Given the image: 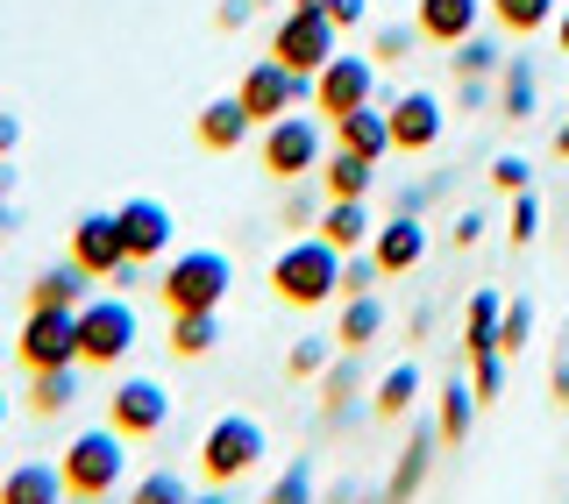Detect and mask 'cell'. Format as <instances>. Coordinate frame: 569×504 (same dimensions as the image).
<instances>
[{"instance_id": "obj_34", "label": "cell", "mask_w": 569, "mask_h": 504, "mask_svg": "<svg viewBox=\"0 0 569 504\" xmlns=\"http://www.w3.org/2000/svg\"><path fill=\"white\" fill-rule=\"evenodd\" d=\"M263 504H320V491H313V462H284L278 483L263 491Z\"/></svg>"}, {"instance_id": "obj_37", "label": "cell", "mask_w": 569, "mask_h": 504, "mask_svg": "<svg viewBox=\"0 0 569 504\" xmlns=\"http://www.w3.org/2000/svg\"><path fill=\"white\" fill-rule=\"evenodd\" d=\"M527 334H533V305L506 299V313H498V349H506V355H520V349H527Z\"/></svg>"}, {"instance_id": "obj_17", "label": "cell", "mask_w": 569, "mask_h": 504, "mask_svg": "<svg viewBox=\"0 0 569 504\" xmlns=\"http://www.w3.org/2000/svg\"><path fill=\"white\" fill-rule=\"evenodd\" d=\"M335 129V150H356V157H370V164H378V157H391V121H385V107H349V114H335L328 121Z\"/></svg>"}, {"instance_id": "obj_46", "label": "cell", "mask_w": 569, "mask_h": 504, "mask_svg": "<svg viewBox=\"0 0 569 504\" xmlns=\"http://www.w3.org/2000/svg\"><path fill=\"white\" fill-rule=\"evenodd\" d=\"M14 150H22V121L0 114V157H14Z\"/></svg>"}, {"instance_id": "obj_19", "label": "cell", "mask_w": 569, "mask_h": 504, "mask_svg": "<svg viewBox=\"0 0 569 504\" xmlns=\"http://www.w3.org/2000/svg\"><path fill=\"white\" fill-rule=\"evenodd\" d=\"M64 470L58 462H14L8 476H0V504H64Z\"/></svg>"}, {"instance_id": "obj_49", "label": "cell", "mask_w": 569, "mask_h": 504, "mask_svg": "<svg viewBox=\"0 0 569 504\" xmlns=\"http://www.w3.org/2000/svg\"><path fill=\"white\" fill-rule=\"evenodd\" d=\"M320 504H363V491H356V476H349V483H335V491L320 497Z\"/></svg>"}, {"instance_id": "obj_14", "label": "cell", "mask_w": 569, "mask_h": 504, "mask_svg": "<svg viewBox=\"0 0 569 504\" xmlns=\"http://www.w3.org/2000/svg\"><path fill=\"white\" fill-rule=\"evenodd\" d=\"M385 121H391V150H406V157H427L441 142V100L420 93V85H406V93L385 107Z\"/></svg>"}, {"instance_id": "obj_6", "label": "cell", "mask_w": 569, "mask_h": 504, "mask_svg": "<svg viewBox=\"0 0 569 504\" xmlns=\"http://www.w3.org/2000/svg\"><path fill=\"white\" fill-rule=\"evenodd\" d=\"M335 50H342V29H335L320 8L292 0V8L278 14V29H271V58H278V64H292V71H307V79H313V71L328 64Z\"/></svg>"}, {"instance_id": "obj_2", "label": "cell", "mask_w": 569, "mask_h": 504, "mask_svg": "<svg viewBox=\"0 0 569 504\" xmlns=\"http://www.w3.org/2000/svg\"><path fill=\"white\" fill-rule=\"evenodd\" d=\"M271 292L284 305H328L335 292H342V249H335L328 235H299L292 249H278Z\"/></svg>"}, {"instance_id": "obj_45", "label": "cell", "mask_w": 569, "mask_h": 504, "mask_svg": "<svg viewBox=\"0 0 569 504\" xmlns=\"http://www.w3.org/2000/svg\"><path fill=\"white\" fill-rule=\"evenodd\" d=\"M548 391L569 405V334H562V355H556V376H548Z\"/></svg>"}, {"instance_id": "obj_27", "label": "cell", "mask_w": 569, "mask_h": 504, "mask_svg": "<svg viewBox=\"0 0 569 504\" xmlns=\"http://www.w3.org/2000/svg\"><path fill=\"white\" fill-rule=\"evenodd\" d=\"M533 100H541L533 64H527V58H506V64H498V114H506V121H527Z\"/></svg>"}, {"instance_id": "obj_57", "label": "cell", "mask_w": 569, "mask_h": 504, "mask_svg": "<svg viewBox=\"0 0 569 504\" xmlns=\"http://www.w3.org/2000/svg\"><path fill=\"white\" fill-rule=\"evenodd\" d=\"M0 355H8V349H0Z\"/></svg>"}, {"instance_id": "obj_15", "label": "cell", "mask_w": 569, "mask_h": 504, "mask_svg": "<svg viewBox=\"0 0 569 504\" xmlns=\"http://www.w3.org/2000/svg\"><path fill=\"white\" fill-rule=\"evenodd\" d=\"M485 14H491V0H420V8H413V29L427 36V43L456 50L470 29H485Z\"/></svg>"}, {"instance_id": "obj_20", "label": "cell", "mask_w": 569, "mask_h": 504, "mask_svg": "<svg viewBox=\"0 0 569 504\" xmlns=\"http://www.w3.org/2000/svg\"><path fill=\"white\" fill-rule=\"evenodd\" d=\"M192 135H200V150H213V157L242 150V135H249L242 100H236V93H228V100H207V107H200V121H192Z\"/></svg>"}, {"instance_id": "obj_7", "label": "cell", "mask_w": 569, "mask_h": 504, "mask_svg": "<svg viewBox=\"0 0 569 504\" xmlns=\"http://www.w3.org/2000/svg\"><path fill=\"white\" fill-rule=\"evenodd\" d=\"M14 355H22V370H71L79 363V320L64 313V305H29L22 334H14Z\"/></svg>"}, {"instance_id": "obj_9", "label": "cell", "mask_w": 569, "mask_h": 504, "mask_svg": "<svg viewBox=\"0 0 569 504\" xmlns=\"http://www.w3.org/2000/svg\"><path fill=\"white\" fill-rule=\"evenodd\" d=\"M370 93H378V58H363V50H335L328 64L313 71V114L320 121H335V114H349V107H363Z\"/></svg>"}, {"instance_id": "obj_12", "label": "cell", "mask_w": 569, "mask_h": 504, "mask_svg": "<svg viewBox=\"0 0 569 504\" xmlns=\"http://www.w3.org/2000/svg\"><path fill=\"white\" fill-rule=\"evenodd\" d=\"M164 420H171V391L157 384V376H121L114 399H107V426H114V434H129V441L164 434Z\"/></svg>"}, {"instance_id": "obj_40", "label": "cell", "mask_w": 569, "mask_h": 504, "mask_svg": "<svg viewBox=\"0 0 569 504\" xmlns=\"http://www.w3.org/2000/svg\"><path fill=\"white\" fill-rule=\"evenodd\" d=\"M491 185H498V192H527V185H533V164H527V157H512V150L491 157Z\"/></svg>"}, {"instance_id": "obj_36", "label": "cell", "mask_w": 569, "mask_h": 504, "mask_svg": "<svg viewBox=\"0 0 569 504\" xmlns=\"http://www.w3.org/2000/svg\"><path fill=\"white\" fill-rule=\"evenodd\" d=\"M335 349H342V341H320V334H313V341H299V349L284 355V376H292V384H307V376L328 370V355H335Z\"/></svg>"}, {"instance_id": "obj_44", "label": "cell", "mask_w": 569, "mask_h": 504, "mask_svg": "<svg viewBox=\"0 0 569 504\" xmlns=\"http://www.w3.org/2000/svg\"><path fill=\"white\" fill-rule=\"evenodd\" d=\"M435 192H441V178H427V185H406V192H399V213H420Z\"/></svg>"}, {"instance_id": "obj_18", "label": "cell", "mask_w": 569, "mask_h": 504, "mask_svg": "<svg viewBox=\"0 0 569 504\" xmlns=\"http://www.w3.org/2000/svg\"><path fill=\"white\" fill-rule=\"evenodd\" d=\"M435 447H441V434H435V426H413V441H406V447H399V462H391L385 504H413V497H420L427 470H435Z\"/></svg>"}, {"instance_id": "obj_22", "label": "cell", "mask_w": 569, "mask_h": 504, "mask_svg": "<svg viewBox=\"0 0 569 504\" xmlns=\"http://www.w3.org/2000/svg\"><path fill=\"white\" fill-rule=\"evenodd\" d=\"M378 334H385V299H378V292H349V299H342V320H335V341L363 355Z\"/></svg>"}, {"instance_id": "obj_38", "label": "cell", "mask_w": 569, "mask_h": 504, "mask_svg": "<svg viewBox=\"0 0 569 504\" xmlns=\"http://www.w3.org/2000/svg\"><path fill=\"white\" fill-rule=\"evenodd\" d=\"M498 384H506V355H498V349H485V355H470V391H477V399H498Z\"/></svg>"}, {"instance_id": "obj_52", "label": "cell", "mask_w": 569, "mask_h": 504, "mask_svg": "<svg viewBox=\"0 0 569 504\" xmlns=\"http://www.w3.org/2000/svg\"><path fill=\"white\" fill-rule=\"evenodd\" d=\"M192 504H228V491H221V483H207V491L192 497Z\"/></svg>"}, {"instance_id": "obj_55", "label": "cell", "mask_w": 569, "mask_h": 504, "mask_svg": "<svg viewBox=\"0 0 569 504\" xmlns=\"http://www.w3.org/2000/svg\"><path fill=\"white\" fill-rule=\"evenodd\" d=\"M0 426H8V391H0Z\"/></svg>"}, {"instance_id": "obj_53", "label": "cell", "mask_w": 569, "mask_h": 504, "mask_svg": "<svg viewBox=\"0 0 569 504\" xmlns=\"http://www.w3.org/2000/svg\"><path fill=\"white\" fill-rule=\"evenodd\" d=\"M556 157H569V114H562V129H556Z\"/></svg>"}, {"instance_id": "obj_26", "label": "cell", "mask_w": 569, "mask_h": 504, "mask_svg": "<svg viewBox=\"0 0 569 504\" xmlns=\"http://www.w3.org/2000/svg\"><path fill=\"white\" fill-rule=\"evenodd\" d=\"M313 235H328V242H335V249H342V256H349V249H363L370 235H378V228H370L363 200H328V213H320V221H313Z\"/></svg>"}, {"instance_id": "obj_54", "label": "cell", "mask_w": 569, "mask_h": 504, "mask_svg": "<svg viewBox=\"0 0 569 504\" xmlns=\"http://www.w3.org/2000/svg\"><path fill=\"white\" fill-rule=\"evenodd\" d=\"M0 185H8V192H14V164H8V157H0Z\"/></svg>"}, {"instance_id": "obj_41", "label": "cell", "mask_w": 569, "mask_h": 504, "mask_svg": "<svg viewBox=\"0 0 569 504\" xmlns=\"http://www.w3.org/2000/svg\"><path fill=\"white\" fill-rule=\"evenodd\" d=\"M378 278H385L378 256H363V249H349V256H342V292H370Z\"/></svg>"}, {"instance_id": "obj_16", "label": "cell", "mask_w": 569, "mask_h": 504, "mask_svg": "<svg viewBox=\"0 0 569 504\" xmlns=\"http://www.w3.org/2000/svg\"><path fill=\"white\" fill-rule=\"evenodd\" d=\"M370 256H378L385 278H406V270L427 256V228H420V213H399V221H385L378 235H370Z\"/></svg>"}, {"instance_id": "obj_5", "label": "cell", "mask_w": 569, "mask_h": 504, "mask_svg": "<svg viewBox=\"0 0 569 504\" xmlns=\"http://www.w3.org/2000/svg\"><path fill=\"white\" fill-rule=\"evenodd\" d=\"M79 363L86 370H121L136 349V305L129 299H86L79 313Z\"/></svg>"}, {"instance_id": "obj_10", "label": "cell", "mask_w": 569, "mask_h": 504, "mask_svg": "<svg viewBox=\"0 0 569 504\" xmlns=\"http://www.w3.org/2000/svg\"><path fill=\"white\" fill-rule=\"evenodd\" d=\"M71 263L93 284H136V270H142V263H129V242H121L114 213H86V221L71 228Z\"/></svg>"}, {"instance_id": "obj_50", "label": "cell", "mask_w": 569, "mask_h": 504, "mask_svg": "<svg viewBox=\"0 0 569 504\" xmlns=\"http://www.w3.org/2000/svg\"><path fill=\"white\" fill-rule=\"evenodd\" d=\"M0 235H14V192L0 185Z\"/></svg>"}, {"instance_id": "obj_29", "label": "cell", "mask_w": 569, "mask_h": 504, "mask_svg": "<svg viewBox=\"0 0 569 504\" xmlns=\"http://www.w3.org/2000/svg\"><path fill=\"white\" fill-rule=\"evenodd\" d=\"M320 178H328V200H363L370 185H378V164L356 150H335L328 164H320Z\"/></svg>"}, {"instance_id": "obj_3", "label": "cell", "mask_w": 569, "mask_h": 504, "mask_svg": "<svg viewBox=\"0 0 569 504\" xmlns=\"http://www.w3.org/2000/svg\"><path fill=\"white\" fill-rule=\"evenodd\" d=\"M228 292H236V263H228L221 249H186V256H171L164 278H157L164 313H221Z\"/></svg>"}, {"instance_id": "obj_13", "label": "cell", "mask_w": 569, "mask_h": 504, "mask_svg": "<svg viewBox=\"0 0 569 504\" xmlns=\"http://www.w3.org/2000/svg\"><path fill=\"white\" fill-rule=\"evenodd\" d=\"M114 228H121V242H129V263L171 256V235H178V221H171L164 200H121L114 206Z\"/></svg>"}, {"instance_id": "obj_24", "label": "cell", "mask_w": 569, "mask_h": 504, "mask_svg": "<svg viewBox=\"0 0 569 504\" xmlns=\"http://www.w3.org/2000/svg\"><path fill=\"white\" fill-rule=\"evenodd\" d=\"M413 399H420V363L406 355V363H391V370L378 376V391H370V412H378V420H406V412H413Z\"/></svg>"}, {"instance_id": "obj_11", "label": "cell", "mask_w": 569, "mask_h": 504, "mask_svg": "<svg viewBox=\"0 0 569 504\" xmlns=\"http://www.w3.org/2000/svg\"><path fill=\"white\" fill-rule=\"evenodd\" d=\"M236 100H242L249 121H278V114H292V107L313 100V79H307V71H292V64H278V58H263V64L242 71Z\"/></svg>"}, {"instance_id": "obj_32", "label": "cell", "mask_w": 569, "mask_h": 504, "mask_svg": "<svg viewBox=\"0 0 569 504\" xmlns=\"http://www.w3.org/2000/svg\"><path fill=\"white\" fill-rule=\"evenodd\" d=\"M356 384H363V355H356V349H342V355L328 363V384H320V399H328V420H342V412H349Z\"/></svg>"}, {"instance_id": "obj_48", "label": "cell", "mask_w": 569, "mask_h": 504, "mask_svg": "<svg viewBox=\"0 0 569 504\" xmlns=\"http://www.w3.org/2000/svg\"><path fill=\"white\" fill-rule=\"evenodd\" d=\"M477 235H485V221H477V213H462V221H456V249H470Z\"/></svg>"}, {"instance_id": "obj_56", "label": "cell", "mask_w": 569, "mask_h": 504, "mask_svg": "<svg viewBox=\"0 0 569 504\" xmlns=\"http://www.w3.org/2000/svg\"><path fill=\"white\" fill-rule=\"evenodd\" d=\"M363 504H370V497H363ZM378 504H385V497H378Z\"/></svg>"}, {"instance_id": "obj_39", "label": "cell", "mask_w": 569, "mask_h": 504, "mask_svg": "<svg viewBox=\"0 0 569 504\" xmlns=\"http://www.w3.org/2000/svg\"><path fill=\"white\" fill-rule=\"evenodd\" d=\"M533 235H541V200H533V185L527 192H512V242H533Z\"/></svg>"}, {"instance_id": "obj_43", "label": "cell", "mask_w": 569, "mask_h": 504, "mask_svg": "<svg viewBox=\"0 0 569 504\" xmlns=\"http://www.w3.org/2000/svg\"><path fill=\"white\" fill-rule=\"evenodd\" d=\"M413 36H420V29H399V22H391V29H378V43H370V58H378V64H399L406 50H413Z\"/></svg>"}, {"instance_id": "obj_28", "label": "cell", "mask_w": 569, "mask_h": 504, "mask_svg": "<svg viewBox=\"0 0 569 504\" xmlns=\"http://www.w3.org/2000/svg\"><path fill=\"white\" fill-rule=\"evenodd\" d=\"M556 8L562 0H491V29L498 36H541V29H556Z\"/></svg>"}, {"instance_id": "obj_31", "label": "cell", "mask_w": 569, "mask_h": 504, "mask_svg": "<svg viewBox=\"0 0 569 504\" xmlns=\"http://www.w3.org/2000/svg\"><path fill=\"white\" fill-rule=\"evenodd\" d=\"M71 399H79V363H71V370H36L29 376V412H43V420H50V412H64Z\"/></svg>"}, {"instance_id": "obj_21", "label": "cell", "mask_w": 569, "mask_h": 504, "mask_svg": "<svg viewBox=\"0 0 569 504\" xmlns=\"http://www.w3.org/2000/svg\"><path fill=\"white\" fill-rule=\"evenodd\" d=\"M86 284H93V278L64 256V263H50V270H36V278H29V305H64V313H79Z\"/></svg>"}, {"instance_id": "obj_33", "label": "cell", "mask_w": 569, "mask_h": 504, "mask_svg": "<svg viewBox=\"0 0 569 504\" xmlns=\"http://www.w3.org/2000/svg\"><path fill=\"white\" fill-rule=\"evenodd\" d=\"M449 64H456V79H491V71L506 64V58H498V36L470 29V36H462V43L449 50Z\"/></svg>"}, {"instance_id": "obj_30", "label": "cell", "mask_w": 569, "mask_h": 504, "mask_svg": "<svg viewBox=\"0 0 569 504\" xmlns=\"http://www.w3.org/2000/svg\"><path fill=\"white\" fill-rule=\"evenodd\" d=\"M498 313H506L498 292H470V320H462V349H470V355L498 349ZM498 355H506V349H498Z\"/></svg>"}, {"instance_id": "obj_35", "label": "cell", "mask_w": 569, "mask_h": 504, "mask_svg": "<svg viewBox=\"0 0 569 504\" xmlns=\"http://www.w3.org/2000/svg\"><path fill=\"white\" fill-rule=\"evenodd\" d=\"M129 504H192V491H186V476H178V470H150L129 491Z\"/></svg>"}, {"instance_id": "obj_47", "label": "cell", "mask_w": 569, "mask_h": 504, "mask_svg": "<svg viewBox=\"0 0 569 504\" xmlns=\"http://www.w3.org/2000/svg\"><path fill=\"white\" fill-rule=\"evenodd\" d=\"M221 29H236V22H249V0H221V14H213Z\"/></svg>"}, {"instance_id": "obj_4", "label": "cell", "mask_w": 569, "mask_h": 504, "mask_svg": "<svg viewBox=\"0 0 569 504\" xmlns=\"http://www.w3.org/2000/svg\"><path fill=\"white\" fill-rule=\"evenodd\" d=\"M263 447H271L263 420H249V412H221V420L207 426V441H200V476L221 483V491H236V483L263 462Z\"/></svg>"}, {"instance_id": "obj_42", "label": "cell", "mask_w": 569, "mask_h": 504, "mask_svg": "<svg viewBox=\"0 0 569 504\" xmlns=\"http://www.w3.org/2000/svg\"><path fill=\"white\" fill-rule=\"evenodd\" d=\"M307 8H320L335 29H363L370 22V0H307Z\"/></svg>"}, {"instance_id": "obj_51", "label": "cell", "mask_w": 569, "mask_h": 504, "mask_svg": "<svg viewBox=\"0 0 569 504\" xmlns=\"http://www.w3.org/2000/svg\"><path fill=\"white\" fill-rule=\"evenodd\" d=\"M556 43H562V58H569V8H556Z\"/></svg>"}, {"instance_id": "obj_25", "label": "cell", "mask_w": 569, "mask_h": 504, "mask_svg": "<svg viewBox=\"0 0 569 504\" xmlns=\"http://www.w3.org/2000/svg\"><path fill=\"white\" fill-rule=\"evenodd\" d=\"M477 391H470V376H449L441 384V420H435V434H441V447H462L470 441V420H477Z\"/></svg>"}, {"instance_id": "obj_8", "label": "cell", "mask_w": 569, "mask_h": 504, "mask_svg": "<svg viewBox=\"0 0 569 504\" xmlns=\"http://www.w3.org/2000/svg\"><path fill=\"white\" fill-rule=\"evenodd\" d=\"M320 142H328V121H307L292 107V114H278L271 129H263V171L271 178H313L320 171Z\"/></svg>"}, {"instance_id": "obj_23", "label": "cell", "mask_w": 569, "mask_h": 504, "mask_svg": "<svg viewBox=\"0 0 569 504\" xmlns=\"http://www.w3.org/2000/svg\"><path fill=\"white\" fill-rule=\"evenodd\" d=\"M164 349L178 355V363H200V355H213V349H221V313H171Z\"/></svg>"}, {"instance_id": "obj_1", "label": "cell", "mask_w": 569, "mask_h": 504, "mask_svg": "<svg viewBox=\"0 0 569 504\" xmlns=\"http://www.w3.org/2000/svg\"><path fill=\"white\" fill-rule=\"evenodd\" d=\"M64 470V491L79 504H100L121 491V476H129V434H114V426H86V434H71V447L58 455Z\"/></svg>"}]
</instances>
